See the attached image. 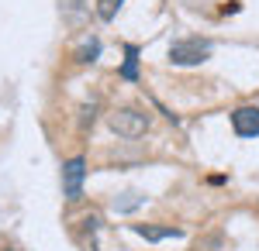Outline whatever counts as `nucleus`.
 Here are the masks:
<instances>
[{
	"label": "nucleus",
	"mask_w": 259,
	"mask_h": 251,
	"mask_svg": "<svg viewBox=\"0 0 259 251\" xmlns=\"http://www.w3.org/2000/svg\"><path fill=\"white\" fill-rule=\"evenodd\" d=\"M207 55H211V41H200V38H183L169 45V62L173 66H200Z\"/></svg>",
	"instance_id": "nucleus-1"
},
{
	"label": "nucleus",
	"mask_w": 259,
	"mask_h": 251,
	"mask_svg": "<svg viewBox=\"0 0 259 251\" xmlns=\"http://www.w3.org/2000/svg\"><path fill=\"white\" fill-rule=\"evenodd\" d=\"M107 124H111V131L121 138H139L145 135V128H149V117L135 110V107H124V110H114V114L107 117Z\"/></svg>",
	"instance_id": "nucleus-2"
},
{
	"label": "nucleus",
	"mask_w": 259,
	"mask_h": 251,
	"mask_svg": "<svg viewBox=\"0 0 259 251\" xmlns=\"http://www.w3.org/2000/svg\"><path fill=\"white\" fill-rule=\"evenodd\" d=\"M83 175H87V162H83L80 155L62 165V193H66L69 203H76L83 196Z\"/></svg>",
	"instance_id": "nucleus-3"
},
{
	"label": "nucleus",
	"mask_w": 259,
	"mask_h": 251,
	"mask_svg": "<svg viewBox=\"0 0 259 251\" xmlns=\"http://www.w3.org/2000/svg\"><path fill=\"white\" fill-rule=\"evenodd\" d=\"M232 131L239 138H256L259 135V107H235L232 110Z\"/></svg>",
	"instance_id": "nucleus-4"
},
{
	"label": "nucleus",
	"mask_w": 259,
	"mask_h": 251,
	"mask_svg": "<svg viewBox=\"0 0 259 251\" xmlns=\"http://www.w3.org/2000/svg\"><path fill=\"white\" fill-rule=\"evenodd\" d=\"M132 231L142 234L145 241H162V237H180V234H183L180 227H149V224H135Z\"/></svg>",
	"instance_id": "nucleus-5"
},
{
	"label": "nucleus",
	"mask_w": 259,
	"mask_h": 251,
	"mask_svg": "<svg viewBox=\"0 0 259 251\" xmlns=\"http://www.w3.org/2000/svg\"><path fill=\"white\" fill-rule=\"evenodd\" d=\"M124 79H135L139 76V48L135 45H124V69H121Z\"/></svg>",
	"instance_id": "nucleus-6"
},
{
	"label": "nucleus",
	"mask_w": 259,
	"mask_h": 251,
	"mask_svg": "<svg viewBox=\"0 0 259 251\" xmlns=\"http://www.w3.org/2000/svg\"><path fill=\"white\" fill-rule=\"evenodd\" d=\"M121 4H124V0H97V14H100L104 21H111L114 14H118Z\"/></svg>",
	"instance_id": "nucleus-7"
},
{
	"label": "nucleus",
	"mask_w": 259,
	"mask_h": 251,
	"mask_svg": "<svg viewBox=\"0 0 259 251\" xmlns=\"http://www.w3.org/2000/svg\"><path fill=\"white\" fill-rule=\"evenodd\" d=\"M97 52H100V45H97V41H90V48H83V52H80V62H94Z\"/></svg>",
	"instance_id": "nucleus-8"
}]
</instances>
